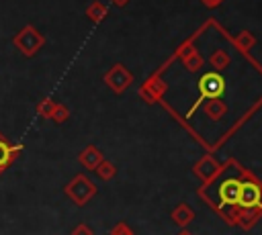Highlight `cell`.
<instances>
[{
  "label": "cell",
  "mask_w": 262,
  "mask_h": 235,
  "mask_svg": "<svg viewBox=\"0 0 262 235\" xmlns=\"http://www.w3.org/2000/svg\"><path fill=\"white\" fill-rule=\"evenodd\" d=\"M63 192H66V196H68L76 206H84V204H88V202L94 198V194L98 192V188H96V184H94L86 174H76V176L63 186Z\"/></svg>",
  "instance_id": "obj_1"
},
{
  "label": "cell",
  "mask_w": 262,
  "mask_h": 235,
  "mask_svg": "<svg viewBox=\"0 0 262 235\" xmlns=\"http://www.w3.org/2000/svg\"><path fill=\"white\" fill-rule=\"evenodd\" d=\"M12 45L25 55V57H33L37 55L43 45H45V37L41 31H37L33 25H25L14 37H12Z\"/></svg>",
  "instance_id": "obj_2"
},
{
  "label": "cell",
  "mask_w": 262,
  "mask_h": 235,
  "mask_svg": "<svg viewBox=\"0 0 262 235\" xmlns=\"http://www.w3.org/2000/svg\"><path fill=\"white\" fill-rule=\"evenodd\" d=\"M199 94H201V100H205V98H221L223 96V92H225V78L221 76V72H207V74H203L201 78H199ZM201 100L192 106V110L201 104Z\"/></svg>",
  "instance_id": "obj_3"
},
{
  "label": "cell",
  "mask_w": 262,
  "mask_h": 235,
  "mask_svg": "<svg viewBox=\"0 0 262 235\" xmlns=\"http://www.w3.org/2000/svg\"><path fill=\"white\" fill-rule=\"evenodd\" d=\"M102 80L115 94H123L133 84V74L123 63H113L111 69L102 76Z\"/></svg>",
  "instance_id": "obj_4"
},
{
  "label": "cell",
  "mask_w": 262,
  "mask_h": 235,
  "mask_svg": "<svg viewBox=\"0 0 262 235\" xmlns=\"http://www.w3.org/2000/svg\"><path fill=\"white\" fill-rule=\"evenodd\" d=\"M256 204L262 206V184L254 176H250V180L242 182L237 206H256Z\"/></svg>",
  "instance_id": "obj_5"
},
{
  "label": "cell",
  "mask_w": 262,
  "mask_h": 235,
  "mask_svg": "<svg viewBox=\"0 0 262 235\" xmlns=\"http://www.w3.org/2000/svg\"><path fill=\"white\" fill-rule=\"evenodd\" d=\"M221 170H223V166H221L213 155H203V157L192 166V174L199 176L203 182L213 180Z\"/></svg>",
  "instance_id": "obj_6"
},
{
  "label": "cell",
  "mask_w": 262,
  "mask_h": 235,
  "mask_svg": "<svg viewBox=\"0 0 262 235\" xmlns=\"http://www.w3.org/2000/svg\"><path fill=\"white\" fill-rule=\"evenodd\" d=\"M23 147H25V145H20V143H10V141L0 133V174L6 172V170L16 161V157H18L20 151H23Z\"/></svg>",
  "instance_id": "obj_7"
},
{
  "label": "cell",
  "mask_w": 262,
  "mask_h": 235,
  "mask_svg": "<svg viewBox=\"0 0 262 235\" xmlns=\"http://www.w3.org/2000/svg\"><path fill=\"white\" fill-rule=\"evenodd\" d=\"M239 188H242V180L237 178H225L219 186V200L225 206H237V198H239Z\"/></svg>",
  "instance_id": "obj_8"
},
{
  "label": "cell",
  "mask_w": 262,
  "mask_h": 235,
  "mask_svg": "<svg viewBox=\"0 0 262 235\" xmlns=\"http://www.w3.org/2000/svg\"><path fill=\"white\" fill-rule=\"evenodd\" d=\"M78 161H80V166H82L86 172H94L96 166L102 161V153H100V149H98L96 145H86V147L78 153Z\"/></svg>",
  "instance_id": "obj_9"
},
{
  "label": "cell",
  "mask_w": 262,
  "mask_h": 235,
  "mask_svg": "<svg viewBox=\"0 0 262 235\" xmlns=\"http://www.w3.org/2000/svg\"><path fill=\"white\" fill-rule=\"evenodd\" d=\"M260 217H262V206H260V204H256V206H239L235 225L242 227L244 231H248L250 227H254V225L258 223Z\"/></svg>",
  "instance_id": "obj_10"
},
{
  "label": "cell",
  "mask_w": 262,
  "mask_h": 235,
  "mask_svg": "<svg viewBox=\"0 0 262 235\" xmlns=\"http://www.w3.org/2000/svg\"><path fill=\"white\" fill-rule=\"evenodd\" d=\"M170 217H172V221H174L178 227L184 229V227H188V223L194 221V208H192L188 202H178V204L172 208Z\"/></svg>",
  "instance_id": "obj_11"
},
{
  "label": "cell",
  "mask_w": 262,
  "mask_h": 235,
  "mask_svg": "<svg viewBox=\"0 0 262 235\" xmlns=\"http://www.w3.org/2000/svg\"><path fill=\"white\" fill-rule=\"evenodd\" d=\"M203 110L211 121H221L227 112V104L221 98H207V102L203 104Z\"/></svg>",
  "instance_id": "obj_12"
},
{
  "label": "cell",
  "mask_w": 262,
  "mask_h": 235,
  "mask_svg": "<svg viewBox=\"0 0 262 235\" xmlns=\"http://www.w3.org/2000/svg\"><path fill=\"white\" fill-rule=\"evenodd\" d=\"M106 14H108V8H106L100 0H94V2H90V4L86 6V16H88V20L94 22V25L102 22V20L106 18Z\"/></svg>",
  "instance_id": "obj_13"
},
{
  "label": "cell",
  "mask_w": 262,
  "mask_h": 235,
  "mask_svg": "<svg viewBox=\"0 0 262 235\" xmlns=\"http://www.w3.org/2000/svg\"><path fill=\"white\" fill-rule=\"evenodd\" d=\"M209 63H211V67H213L215 72H223V69L229 67L231 57H229V53H227L225 49H215V51L209 55Z\"/></svg>",
  "instance_id": "obj_14"
},
{
  "label": "cell",
  "mask_w": 262,
  "mask_h": 235,
  "mask_svg": "<svg viewBox=\"0 0 262 235\" xmlns=\"http://www.w3.org/2000/svg\"><path fill=\"white\" fill-rule=\"evenodd\" d=\"M94 172L98 174V178H100V180L108 182V180H113V178L117 176V166H115L111 159H104V157H102V161L96 166V170H94Z\"/></svg>",
  "instance_id": "obj_15"
},
{
  "label": "cell",
  "mask_w": 262,
  "mask_h": 235,
  "mask_svg": "<svg viewBox=\"0 0 262 235\" xmlns=\"http://www.w3.org/2000/svg\"><path fill=\"white\" fill-rule=\"evenodd\" d=\"M233 43H235V47L239 49V51H244V53H248L254 45H256V37L250 33V31H242L235 39H233Z\"/></svg>",
  "instance_id": "obj_16"
},
{
  "label": "cell",
  "mask_w": 262,
  "mask_h": 235,
  "mask_svg": "<svg viewBox=\"0 0 262 235\" xmlns=\"http://www.w3.org/2000/svg\"><path fill=\"white\" fill-rule=\"evenodd\" d=\"M55 106H57V102H55L53 98H43L41 102H37V114H39L41 119H51Z\"/></svg>",
  "instance_id": "obj_17"
},
{
  "label": "cell",
  "mask_w": 262,
  "mask_h": 235,
  "mask_svg": "<svg viewBox=\"0 0 262 235\" xmlns=\"http://www.w3.org/2000/svg\"><path fill=\"white\" fill-rule=\"evenodd\" d=\"M182 57H184V67H186L188 72H196V69L203 65V57H201L194 49H190L188 55H182Z\"/></svg>",
  "instance_id": "obj_18"
},
{
  "label": "cell",
  "mask_w": 262,
  "mask_h": 235,
  "mask_svg": "<svg viewBox=\"0 0 262 235\" xmlns=\"http://www.w3.org/2000/svg\"><path fill=\"white\" fill-rule=\"evenodd\" d=\"M68 119H70V108H68L66 104H59V102H57V106H55V110H53V114H51V121L57 123V125H63Z\"/></svg>",
  "instance_id": "obj_19"
},
{
  "label": "cell",
  "mask_w": 262,
  "mask_h": 235,
  "mask_svg": "<svg viewBox=\"0 0 262 235\" xmlns=\"http://www.w3.org/2000/svg\"><path fill=\"white\" fill-rule=\"evenodd\" d=\"M111 235H135V233H133V229H131L125 221H119V223L111 229Z\"/></svg>",
  "instance_id": "obj_20"
},
{
  "label": "cell",
  "mask_w": 262,
  "mask_h": 235,
  "mask_svg": "<svg viewBox=\"0 0 262 235\" xmlns=\"http://www.w3.org/2000/svg\"><path fill=\"white\" fill-rule=\"evenodd\" d=\"M72 235H94V231H92L86 223H80V225H76V227L72 229Z\"/></svg>",
  "instance_id": "obj_21"
},
{
  "label": "cell",
  "mask_w": 262,
  "mask_h": 235,
  "mask_svg": "<svg viewBox=\"0 0 262 235\" xmlns=\"http://www.w3.org/2000/svg\"><path fill=\"white\" fill-rule=\"evenodd\" d=\"M201 2H203L207 8H217V6H219L223 0H201Z\"/></svg>",
  "instance_id": "obj_22"
},
{
  "label": "cell",
  "mask_w": 262,
  "mask_h": 235,
  "mask_svg": "<svg viewBox=\"0 0 262 235\" xmlns=\"http://www.w3.org/2000/svg\"><path fill=\"white\" fill-rule=\"evenodd\" d=\"M115 6H119V8H123V6H127L129 4V0H111Z\"/></svg>",
  "instance_id": "obj_23"
},
{
  "label": "cell",
  "mask_w": 262,
  "mask_h": 235,
  "mask_svg": "<svg viewBox=\"0 0 262 235\" xmlns=\"http://www.w3.org/2000/svg\"><path fill=\"white\" fill-rule=\"evenodd\" d=\"M178 235H192V233H188V231H186V229H182V231H180V233H178Z\"/></svg>",
  "instance_id": "obj_24"
}]
</instances>
